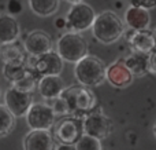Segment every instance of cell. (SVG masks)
<instances>
[{
    "label": "cell",
    "instance_id": "obj_1",
    "mask_svg": "<svg viewBox=\"0 0 156 150\" xmlns=\"http://www.w3.org/2000/svg\"><path fill=\"white\" fill-rule=\"evenodd\" d=\"M92 33L100 43L112 44L123 36V21L112 11H103L96 15V19L92 25Z\"/></svg>",
    "mask_w": 156,
    "mask_h": 150
},
{
    "label": "cell",
    "instance_id": "obj_2",
    "mask_svg": "<svg viewBox=\"0 0 156 150\" xmlns=\"http://www.w3.org/2000/svg\"><path fill=\"white\" fill-rule=\"evenodd\" d=\"M60 96L67 103L70 116H74V117L76 116L80 117L83 114L88 116L96 107V96H94L93 91L85 85L78 84L65 88Z\"/></svg>",
    "mask_w": 156,
    "mask_h": 150
},
{
    "label": "cell",
    "instance_id": "obj_3",
    "mask_svg": "<svg viewBox=\"0 0 156 150\" xmlns=\"http://www.w3.org/2000/svg\"><path fill=\"white\" fill-rule=\"evenodd\" d=\"M105 72H107V66L101 59L93 55H88L76 63L74 76L81 85L96 87L105 80Z\"/></svg>",
    "mask_w": 156,
    "mask_h": 150
},
{
    "label": "cell",
    "instance_id": "obj_4",
    "mask_svg": "<svg viewBox=\"0 0 156 150\" xmlns=\"http://www.w3.org/2000/svg\"><path fill=\"white\" fill-rule=\"evenodd\" d=\"M56 52L66 62L77 63L82 58L88 57V43L80 33L69 32L58 40Z\"/></svg>",
    "mask_w": 156,
    "mask_h": 150
},
{
    "label": "cell",
    "instance_id": "obj_5",
    "mask_svg": "<svg viewBox=\"0 0 156 150\" xmlns=\"http://www.w3.org/2000/svg\"><path fill=\"white\" fill-rule=\"evenodd\" d=\"M94 19H96V14L93 8L86 3L80 2L73 4L69 10L66 15V28L70 29V32L80 33L92 28Z\"/></svg>",
    "mask_w": 156,
    "mask_h": 150
},
{
    "label": "cell",
    "instance_id": "obj_6",
    "mask_svg": "<svg viewBox=\"0 0 156 150\" xmlns=\"http://www.w3.org/2000/svg\"><path fill=\"white\" fill-rule=\"evenodd\" d=\"M83 135V120L80 117H65L55 126L54 138L59 145H76Z\"/></svg>",
    "mask_w": 156,
    "mask_h": 150
},
{
    "label": "cell",
    "instance_id": "obj_7",
    "mask_svg": "<svg viewBox=\"0 0 156 150\" xmlns=\"http://www.w3.org/2000/svg\"><path fill=\"white\" fill-rule=\"evenodd\" d=\"M55 112L48 103H33L26 113V121L30 129L49 131L55 124Z\"/></svg>",
    "mask_w": 156,
    "mask_h": 150
},
{
    "label": "cell",
    "instance_id": "obj_8",
    "mask_svg": "<svg viewBox=\"0 0 156 150\" xmlns=\"http://www.w3.org/2000/svg\"><path fill=\"white\" fill-rule=\"evenodd\" d=\"M112 121L103 113H89L83 118V134L101 141L112 131Z\"/></svg>",
    "mask_w": 156,
    "mask_h": 150
},
{
    "label": "cell",
    "instance_id": "obj_9",
    "mask_svg": "<svg viewBox=\"0 0 156 150\" xmlns=\"http://www.w3.org/2000/svg\"><path fill=\"white\" fill-rule=\"evenodd\" d=\"M4 105L15 117H22V116H26L32 106V95L12 85L7 88L4 94Z\"/></svg>",
    "mask_w": 156,
    "mask_h": 150
},
{
    "label": "cell",
    "instance_id": "obj_10",
    "mask_svg": "<svg viewBox=\"0 0 156 150\" xmlns=\"http://www.w3.org/2000/svg\"><path fill=\"white\" fill-rule=\"evenodd\" d=\"M63 69V59L59 57L58 52L49 51L47 54L37 57L33 63V72L37 76H60V72Z\"/></svg>",
    "mask_w": 156,
    "mask_h": 150
},
{
    "label": "cell",
    "instance_id": "obj_11",
    "mask_svg": "<svg viewBox=\"0 0 156 150\" xmlns=\"http://www.w3.org/2000/svg\"><path fill=\"white\" fill-rule=\"evenodd\" d=\"M23 48L29 55L37 58L51 51L52 40L48 33H45L44 30H33L25 39Z\"/></svg>",
    "mask_w": 156,
    "mask_h": 150
},
{
    "label": "cell",
    "instance_id": "obj_12",
    "mask_svg": "<svg viewBox=\"0 0 156 150\" xmlns=\"http://www.w3.org/2000/svg\"><path fill=\"white\" fill-rule=\"evenodd\" d=\"M133 79L134 76L123 59H118L116 62L111 63L105 72V80H108V83L116 88H125L130 85Z\"/></svg>",
    "mask_w": 156,
    "mask_h": 150
},
{
    "label": "cell",
    "instance_id": "obj_13",
    "mask_svg": "<svg viewBox=\"0 0 156 150\" xmlns=\"http://www.w3.org/2000/svg\"><path fill=\"white\" fill-rule=\"evenodd\" d=\"M25 150H56L55 139L49 131L30 129L23 138Z\"/></svg>",
    "mask_w": 156,
    "mask_h": 150
},
{
    "label": "cell",
    "instance_id": "obj_14",
    "mask_svg": "<svg viewBox=\"0 0 156 150\" xmlns=\"http://www.w3.org/2000/svg\"><path fill=\"white\" fill-rule=\"evenodd\" d=\"M125 22L132 30H147L151 24V15L147 8L130 6L125 11Z\"/></svg>",
    "mask_w": 156,
    "mask_h": 150
},
{
    "label": "cell",
    "instance_id": "obj_15",
    "mask_svg": "<svg viewBox=\"0 0 156 150\" xmlns=\"http://www.w3.org/2000/svg\"><path fill=\"white\" fill-rule=\"evenodd\" d=\"M21 28L12 15L2 14L0 15V44L15 43L19 37Z\"/></svg>",
    "mask_w": 156,
    "mask_h": 150
},
{
    "label": "cell",
    "instance_id": "obj_16",
    "mask_svg": "<svg viewBox=\"0 0 156 150\" xmlns=\"http://www.w3.org/2000/svg\"><path fill=\"white\" fill-rule=\"evenodd\" d=\"M38 90L43 98L47 101L59 98L65 91V83L60 76H45L38 80Z\"/></svg>",
    "mask_w": 156,
    "mask_h": 150
},
{
    "label": "cell",
    "instance_id": "obj_17",
    "mask_svg": "<svg viewBox=\"0 0 156 150\" xmlns=\"http://www.w3.org/2000/svg\"><path fill=\"white\" fill-rule=\"evenodd\" d=\"M129 43L132 46L133 51L144 52V54H149L152 50L156 48L154 33L149 29L138 30V32L132 30V35H129Z\"/></svg>",
    "mask_w": 156,
    "mask_h": 150
},
{
    "label": "cell",
    "instance_id": "obj_18",
    "mask_svg": "<svg viewBox=\"0 0 156 150\" xmlns=\"http://www.w3.org/2000/svg\"><path fill=\"white\" fill-rule=\"evenodd\" d=\"M125 63L130 69L133 76H144L148 72V54L133 51L125 59Z\"/></svg>",
    "mask_w": 156,
    "mask_h": 150
},
{
    "label": "cell",
    "instance_id": "obj_19",
    "mask_svg": "<svg viewBox=\"0 0 156 150\" xmlns=\"http://www.w3.org/2000/svg\"><path fill=\"white\" fill-rule=\"evenodd\" d=\"M60 0H29V7L33 14L45 18L51 17L59 10Z\"/></svg>",
    "mask_w": 156,
    "mask_h": 150
},
{
    "label": "cell",
    "instance_id": "obj_20",
    "mask_svg": "<svg viewBox=\"0 0 156 150\" xmlns=\"http://www.w3.org/2000/svg\"><path fill=\"white\" fill-rule=\"evenodd\" d=\"M25 48H22L18 43L3 44L0 47V58L4 61V63H18L25 62Z\"/></svg>",
    "mask_w": 156,
    "mask_h": 150
},
{
    "label": "cell",
    "instance_id": "obj_21",
    "mask_svg": "<svg viewBox=\"0 0 156 150\" xmlns=\"http://www.w3.org/2000/svg\"><path fill=\"white\" fill-rule=\"evenodd\" d=\"M29 73L27 68L25 66V62H18V63H4L3 68V74L7 80H10L11 83H16L19 80H22L26 74Z\"/></svg>",
    "mask_w": 156,
    "mask_h": 150
},
{
    "label": "cell",
    "instance_id": "obj_22",
    "mask_svg": "<svg viewBox=\"0 0 156 150\" xmlns=\"http://www.w3.org/2000/svg\"><path fill=\"white\" fill-rule=\"evenodd\" d=\"M14 127H15V116L7 109L5 105H0V138L10 135Z\"/></svg>",
    "mask_w": 156,
    "mask_h": 150
},
{
    "label": "cell",
    "instance_id": "obj_23",
    "mask_svg": "<svg viewBox=\"0 0 156 150\" xmlns=\"http://www.w3.org/2000/svg\"><path fill=\"white\" fill-rule=\"evenodd\" d=\"M76 149L77 150H103L101 142L99 139H96L93 137H89V135H85V134L76 143Z\"/></svg>",
    "mask_w": 156,
    "mask_h": 150
},
{
    "label": "cell",
    "instance_id": "obj_24",
    "mask_svg": "<svg viewBox=\"0 0 156 150\" xmlns=\"http://www.w3.org/2000/svg\"><path fill=\"white\" fill-rule=\"evenodd\" d=\"M14 87L23 92H33V90L36 88V76H32V72H29L22 80L14 83Z\"/></svg>",
    "mask_w": 156,
    "mask_h": 150
},
{
    "label": "cell",
    "instance_id": "obj_25",
    "mask_svg": "<svg viewBox=\"0 0 156 150\" xmlns=\"http://www.w3.org/2000/svg\"><path fill=\"white\" fill-rule=\"evenodd\" d=\"M7 8H8L10 15H12V17L18 15V14L22 11V3L19 2V0H8Z\"/></svg>",
    "mask_w": 156,
    "mask_h": 150
},
{
    "label": "cell",
    "instance_id": "obj_26",
    "mask_svg": "<svg viewBox=\"0 0 156 150\" xmlns=\"http://www.w3.org/2000/svg\"><path fill=\"white\" fill-rule=\"evenodd\" d=\"M148 72L156 74V48H154L148 54Z\"/></svg>",
    "mask_w": 156,
    "mask_h": 150
},
{
    "label": "cell",
    "instance_id": "obj_27",
    "mask_svg": "<svg viewBox=\"0 0 156 150\" xmlns=\"http://www.w3.org/2000/svg\"><path fill=\"white\" fill-rule=\"evenodd\" d=\"M132 2V6H136V7H143V8H152L156 6V0H130Z\"/></svg>",
    "mask_w": 156,
    "mask_h": 150
},
{
    "label": "cell",
    "instance_id": "obj_28",
    "mask_svg": "<svg viewBox=\"0 0 156 150\" xmlns=\"http://www.w3.org/2000/svg\"><path fill=\"white\" fill-rule=\"evenodd\" d=\"M56 150H77L76 145H59L56 146Z\"/></svg>",
    "mask_w": 156,
    "mask_h": 150
},
{
    "label": "cell",
    "instance_id": "obj_29",
    "mask_svg": "<svg viewBox=\"0 0 156 150\" xmlns=\"http://www.w3.org/2000/svg\"><path fill=\"white\" fill-rule=\"evenodd\" d=\"M66 2L71 3V4H76V3H80V2H82V0H66Z\"/></svg>",
    "mask_w": 156,
    "mask_h": 150
},
{
    "label": "cell",
    "instance_id": "obj_30",
    "mask_svg": "<svg viewBox=\"0 0 156 150\" xmlns=\"http://www.w3.org/2000/svg\"><path fill=\"white\" fill-rule=\"evenodd\" d=\"M152 33H154V39H155V46H156V28L154 30H152Z\"/></svg>",
    "mask_w": 156,
    "mask_h": 150
},
{
    "label": "cell",
    "instance_id": "obj_31",
    "mask_svg": "<svg viewBox=\"0 0 156 150\" xmlns=\"http://www.w3.org/2000/svg\"><path fill=\"white\" fill-rule=\"evenodd\" d=\"M154 135H155V138H156V121H155V124H154Z\"/></svg>",
    "mask_w": 156,
    "mask_h": 150
},
{
    "label": "cell",
    "instance_id": "obj_32",
    "mask_svg": "<svg viewBox=\"0 0 156 150\" xmlns=\"http://www.w3.org/2000/svg\"><path fill=\"white\" fill-rule=\"evenodd\" d=\"M0 95H2V88H0Z\"/></svg>",
    "mask_w": 156,
    "mask_h": 150
}]
</instances>
